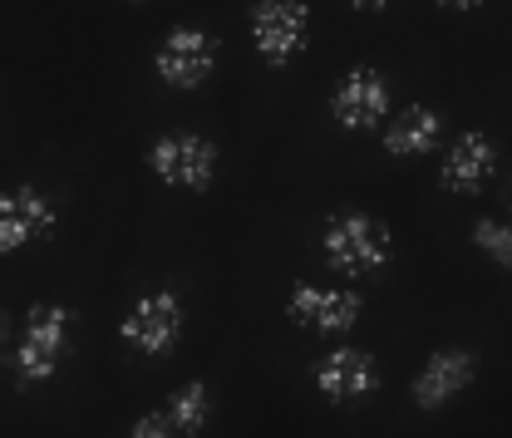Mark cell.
<instances>
[{"mask_svg": "<svg viewBox=\"0 0 512 438\" xmlns=\"http://www.w3.org/2000/svg\"><path fill=\"white\" fill-rule=\"evenodd\" d=\"M389 251H394V237L375 212L350 207V212H330L320 222V256L340 276H375L389 261Z\"/></svg>", "mask_w": 512, "mask_h": 438, "instance_id": "obj_1", "label": "cell"}, {"mask_svg": "<svg viewBox=\"0 0 512 438\" xmlns=\"http://www.w3.org/2000/svg\"><path fill=\"white\" fill-rule=\"evenodd\" d=\"M69 330H74L69 306L40 301V306L25 311L15 350H10V375H15L20 389H35V384L55 379V370L64 365V350H69Z\"/></svg>", "mask_w": 512, "mask_h": 438, "instance_id": "obj_2", "label": "cell"}, {"mask_svg": "<svg viewBox=\"0 0 512 438\" xmlns=\"http://www.w3.org/2000/svg\"><path fill=\"white\" fill-rule=\"evenodd\" d=\"M183 325H188L183 296L163 286V291H148L128 306L124 320H119V340L143 360H168L183 340Z\"/></svg>", "mask_w": 512, "mask_h": 438, "instance_id": "obj_3", "label": "cell"}, {"mask_svg": "<svg viewBox=\"0 0 512 438\" xmlns=\"http://www.w3.org/2000/svg\"><path fill=\"white\" fill-rule=\"evenodd\" d=\"M148 168L168 183V188L183 192H207L217 178V143L202 138V133H158L153 148H148Z\"/></svg>", "mask_w": 512, "mask_h": 438, "instance_id": "obj_4", "label": "cell"}, {"mask_svg": "<svg viewBox=\"0 0 512 438\" xmlns=\"http://www.w3.org/2000/svg\"><path fill=\"white\" fill-rule=\"evenodd\" d=\"M311 40V10L306 0H256L252 5V45L261 64L286 69Z\"/></svg>", "mask_w": 512, "mask_h": 438, "instance_id": "obj_5", "label": "cell"}, {"mask_svg": "<svg viewBox=\"0 0 512 438\" xmlns=\"http://www.w3.org/2000/svg\"><path fill=\"white\" fill-rule=\"evenodd\" d=\"M207 424H212V384L207 379H188L163 404L143 409L133 419L128 438H202Z\"/></svg>", "mask_w": 512, "mask_h": 438, "instance_id": "obj_6", "label": "cell"}, {"mask_svg": "<svg viewBox=\"0 0 512 438\" xmlns=\"http://www.w3.org/2000/svg\"><path fill=\"white\" fill-rule=\"evenodd\" d=\"M311 384L320 389V399L330 404H360V399H375L380 394V360L360 345H330L311 365Z\"/></svg>", "mask_w": 512, "mask_h": 438, "instance_id": "obj_7", "label": "cell"}, {"mask_svg": "<svg viewBox=\"0 0 512 438\" xmlns=\"http://www.w3.org/2000/svg\"><path fill=\"white\" fill-rule=\"evenodd\" d=\"M286 315H291V325H301L311 335H350L365 315V301H360V291H345V286L296 281L286 296Z\"/></svg>", "mask_w": 512, "mask_h": 438, "instance_id": "obj_8", "label": "cell"}, {"mask_svg": "<svg viewBox=\"0 0 512 438\" xmlns=\"http://www.w3.org/2000/svg\"><path fill=\"white\" fill-rule=\"evenodd\" d=\"M473 375H478V350L444 345V350H434V355L419 365V375L409 384V399H414V409L439 414L444 404H453V399L473 384Z\"/></svg>", "mask_w": 512, "mask_h": 438, "instance_id": "obj_9", "label": "cell"}, {"mask_svg": "<svg viewBox=\"0 0 512 438\" xmlns=\"http://www.w3.org/2000/svg\"><path fill=\"white\" fill-rule=\"evenodd\" d=\"M498 163H503L498 158V143L483 128H463L444 148V158H439V183L448 192H458V197H478L498 178Z\"/></svg>", "mask_w": 512, "mask_h": 438, "instance_id": "obj_10", "label": "cell"}, {"mask_svg": "<svg viewBox=\"0 0 512 438\" xmlns=\"http://www.w3.org/2000/svg\"><path fill=\"white\" fill-rule=\"evenodd\" d=\"M212 64H217V40L197 25H178L153 55V69L168 89H202L212 79Z\"/></svg>", "mask_w": 512, "mask_h": 438, "instance_id": "obj_11", "label": "cell"}, {"mask_svg": "<svg viewBox=\"0 0 512 438\" xmlns=\"http://www.w3.org/2000/svg\"><path fill=\"white\" fill-rule=\"evenodd\" d=\"M389 109H394V99H389V84H384L380 69H350L340 84H335V94H330V119L340 128H350V133H365V128H380L389 119Z\"/></svg>", "mask_w": 512, "mask_h": 438, "instance_id": "obj_12", "label": "cell"}, {"mask_svg": "<svg viewBox=\"0 0 512 438\" xmlns=\"http://www.w3.org/2000/svg\"><path fill=\"white\" fill-rule=\"evenodd\" d=\"M55 232V202L40 188H15L0 202V251H25Z\"/></svg>", "mask_w": 512, "mask_h": 438, "instance_id": "obj_13", "label": "cell"}, {"mask_svg": "<svg viewBox=\"0 0 512 438\" xmlns=\"http://www.w3.org/2000/svg\"><path fill=\"white\" fill-rule=\"evenodd\" d=\"M439 138H444V114L429 109V104H409L384 128V153L389 158H424V153L439 148Z\"/></svg>", "mask_w": 512, "mask_h": 438, "instance_id": "obj_14", "label": "cell"}, {"mask_svg": "<svg viewBox=\"0 0 512 438\" xmlns=\"http://www.w3.org/2000/svg\"><path fill=\"white\" fill-rule=\"evenodd\" d=\"M473 247L483 251L493 266L512 271V222H498V217H478V222H473Z\"/></svg>", "mask_w": 512, "mask_h": 438, "instance_id": "obj_15", "label": "cell"}, {"mask_svg": "<svg viewBox=\"0 0 512 438\" xmlns=\"http://www.w3.org/2000/svg\"><path fill=\"white\" fill-rule=\"evenodd\" d=\"M439 5H448V10H478L483 0H439Z\"/></svg>", "mask_w": 512, "mask_h": 438, "instance_id": "obj_16", "label": "cell"}, {"mask_svg": "<svg viewBox=\"0 0 512 438\" xmlns=\"http://www.w3.org/2000/svg\"><path fill=\"white\" fill-rule=\"evenodd\" d=\"M350 5H355V10H384L389 0H350Z\"/></svg>", "mask_w": 512, "mask_h": 438, "instance_id": "obj_17", "label": "cell"}, {"mask_svg": "<svg viewBox=\"0 0 512 438\" xmlns=\"http://www.w3.org/2000/svg\"><path fill=\"white\" fill-rule=\"evenodd\" d=\"M508 222H512V197H508Z\"/></svg>", "mask_w": 512, "mask_h": 438, "instance_id": "obj_18", "label": "cell"}]
</instances>
